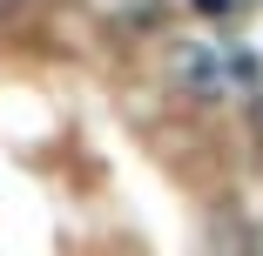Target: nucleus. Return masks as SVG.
<instances>
[{
	"label": "nucleus",
	"instance_id": "f257e3e1",
	"mask_svg": "<svg viewBox=\"0 0 263 256\" xmlns=\"http://www.w3.org/2000/svg\"><path fill=\"white\" fill-rule=\"evenodd\" d=\"M176 74H182V88H189L196 101H223V94H230V61H223V47H189V54L176 61Z\"/></svg>",
	"mask_w": 263,
	"mask_h": 256
},
{
	"label": "nucleus",
	"instance_id": "f03ea898",
	"mask_svg": "<svg viewBox=\"0 0 263 256\" xmlns=\"http://www.w3.org/2000/svg\"><path fill=\"white\" fill-rule=\"evenodd\" d=\"M189 7H196V14H209V21H230L243 0H189Z\"/></svg>",
	"mask_w": 263,
	"mask_h": 256
}]
</instances>
